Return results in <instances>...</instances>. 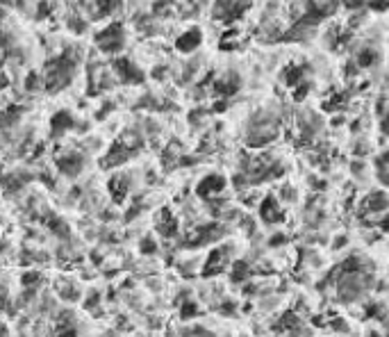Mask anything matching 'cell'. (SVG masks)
Segmentation results:
<instances>
[{
	"mask_svg": "<svg viewBox=\"0 0 389 337\" xmlns=\"http://www.w3.org/2000/svg\"><path fill=\"white\" fill-rule=\"evenodd\" d=\"M123 41H125V35H123V28L118 23H112L107 25L105 30H100L96 35V46H98L103 53H118V50L123 48Z\"/></svg>",
	"mask_w": 389,
	"mask_h": 337,
	"instance_id": "1",
	"label": "cell"
},
{
	"mask_svg": "<svg viewBox=\"0 0 389 337\" xmlns=\"http://www.w3.org/2000/svg\"><path fill=\"white\" fill-rule=\"evenodd\" d=\"M226 178L223 176H219V174H212V176H207V178H203L201 183H198V187H196V194L201 196V199H214V196H219V194L226 189Z\"/></svg>",
	"mask_w": 389,
	"mask_h": 337,
	"instance_id": "2",
	"label": "cell"
},
{
	"mask_svg": "<svg viewBox=\"0 0 389 337\" xmlns=\"http://www.w3.org/2000/svg\"><path fill=\"white\" fill-rule=\"evenodd\" d=\"M260 217H262V221H266V223L282 221L285 212H282V208H280V203H278L276 196H266V199L260 203Z\"/></svg>",
	"mask_w": 389,
	"mask_h": 337,
	"instance_id": "3",
	"label": "cell"
},
{
	"mask_svg": "<svg viewBox=\"0 0 389 337\" xmlns=\"http://www.w3.org/2000/svg\"><path fill=\"white\" fill-rule=\"evenodd\" d=\"M201 44H203V32H201V28H191V30L182 32V35L177 37L175 48L180 50V53L189 55V53H193V50H196Z\"/></svg>",
	"mask_w": 389,
	"mask_h": 337,
	"instance_id": "4",
	"label": "cell"
},
{
	"mask_svg": "<svg viewBox=\"0 0 389 337\" xmlns=\"http://www.w3.org/2000/svg\"><path fill=\"white\" fill-rule=\"evenodd\" d=\"M237 89H239V78H237L235 73H228V75H223V78H219L217 82H214V91H217L219 96H223V98L232 96Z\"/></svg>",
	"mask_w": 389,
	"mask_h": 337,
	"instance_id": "5",
	"label": "cell"
},
{
	"mask_svg": "<svg viewBox=\"0 0 389 337\" xmlns=\"http://www.w3.org/2000/svg\"><path fill=\"white\" fill-rule=\"evenodd\" d=\"M389 210V196L384 192H373L366 199V212L371 214H384Z\"/></svg>",
	"mask_w": 389,
	"mask_h": 337,
	"instance_id": "6",
	"label": "cell"
},
{
	"mask_svg": "<svg viewBox=\"0 0 389 337\" xmlns=\"http://www.w3.org/2000/svg\"><path fill=\"white\" fill-rule=\"evenodd\" d=\"M57 166H59V171H62V174L75 176V174H80V168H82V157H80V155L69 153L66 157H59L57 159Z\"/></svg>",
	"mask_w": 389,
	"mask_h": 337,
	"instance_id": "7",
	"label": "cell"
},
{
	"mask_svg": "<svg viewBox=\"0 0 389 337\" xmlns=\"http://www.w3.org/2000/svg\"><path fill=\"white\" fill-rule=\"evenodd\" d=\"M355 62H357V66H360V69H369V66H373L375 62H378V53H375L373 46H364L362 50H357V57H355Z\"/></svg>",
	"mask_w": 389,
	"mask_h": 337,
	"instance_id": "8",
	"label": "cell"
},
{
	"mask_svg": "<svg viewBox=\"0 0 389 337\" xmlns=\"http://www.w3.org/2000/svg\"><path fill=\"white\" fill-rule=\"evenodd\" d=\"M73 125V119H71L66 112H59V114L53 116V130L55 132H62V130H69Z\"/></svg>",
	"mask_w": 389,
	"mask_h": 337,
	"instance_id": "9",
	"label": "cell"
},
{
	"mask_svg": "<svg viewBox=\"0 0 389 337\" xmlns=\"http://www.w3.org/2000/svg\"><path fill=\"white\" fill-rule=\"evenodd\" d=\"M39 280H41L39 271H30V273H23V276H21V283H23L25 287H32V285H37Z\"/></svg>",
	"mask_w": 389,
	"mask_h": 337,
	"instance_id": "10",
	"label": "cell"
},
{
	"mask_svg": "<svg viewBox=\"0 0 389 337\" xmlns=\"http://www.w3.org/2000/svg\"><path fill=\"white\" fill-rule=\"evenodd\" d=\"M196 314H198V305H196V303H184L182 310H180V317H182V319L196 317Z\"/></svg>",
	"mask_w": 389,
	"mask_h": 337,
	"instance_id": "11",
	"label": "cell"
},
{
	"mask_svg": "<svg viewBox=\"0 0 389 337\" xmlns=\"http://www.w3.org/2000/svg\"><path fill=\"white\" fill-rule=\"evenodd\" d=\"M369 7L375 12H384L389 10V0H369Z\"/></svg>",
	"mask_w": 389,
	"mask_h": 337,
	"instance_id": "12",
	"label": "cell"
},
{
	"mask_svg": "<svg viewBox=\"0 0 389 337\" xmlns=\"http://www.w3.org/2000/svg\"><path fill=\"white\" fill-rule=\"evenodd\" d=\"M369 0H344V7L346 10H362Z\"/></svg>",
	"mask_w": 389,
	"mask_h": 337,
	"instance_id": "13",
	"label": "cell"
},
{
	"mask_svg": "<svg viewBox=\"0 0 389 337\" xmlns=\"http://www.w3.org/2000/svg\"><path fill=\"white\" fill-rule=\"evenodd\" d=\"M226 37H237V30H230ZM221 48L228 50V48H235V46H232V41H221Z\"/></svg>",
	"mask_w": 389,
	"mask_h": 337,
	"instance_id": "14",
	"label": "cell"
},
{
	"mask_svg": "<svg viewBox=\"0 0 389 337\" xmlns=\"http://www.w3.org/2000/svg\"><path fill=\"white\" fill-rule=\"evenodd\" d=\"M141 251H148V253H153V251H155V244H153V239H146V242L141 244Z\"/></svg>",
	"mask_w": 389,
	"mask_h": 337,
	"instance_id": "15",
	"label": "cell"
},
{
	"mask_svg": "<svg viewBox=\"0 0 389 337\" xmlns=\"http://www.w3.org/2000/svg\"><path fill=\"white\" fill-rule=\"evenodd\" d=\"M5 87H7V75L0 73V89H5Z\"/></svg>",
	"mask_w": 389,
	"mask_h": 337,
	"instance_id": "16",
	"label": "cell"
},
{
	"mask_svg": "<svg viewBox=\"0 0 389 337\" xmlns=\"http://www.w3.org/2000/svg\"><path fill=\"white\" fill-rule=\"evenodd\" d=\"M0 337H7V330L3 326H0Z\"/></svg>",
	"mask_w": 389,
	"mask_h": 337,
	"instance_id": "17",
	"label": "cell"
},
{
	"mask_svg": "<svg viewBox=\"0 0 389 337\" xmlns=\"http://www.w3.org/2000/svg\"><path fill=\"white\" fill-rule=\"evenodd\" d=\"M0 3H12V0H0Z\"/></svg>",
	"mask_w": 389,
	"mask_h": 337,
	"instance_id": "18",
	"label": "cell"
}]
</instances>
